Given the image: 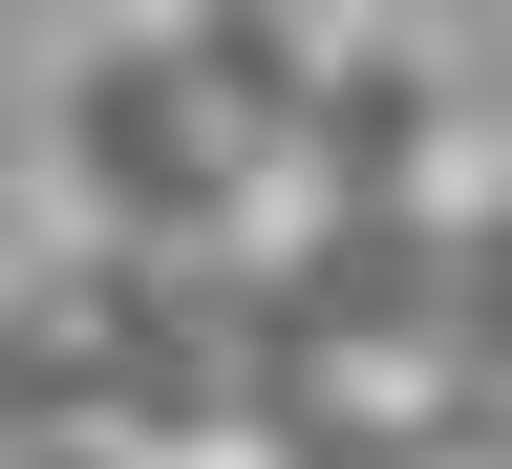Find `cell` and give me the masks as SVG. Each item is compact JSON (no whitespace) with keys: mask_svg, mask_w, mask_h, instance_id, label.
Returning <instances> with one entry per match:
<instances>
[{"mask_svg":"<svg viewBox=\"0 0 512 469\" xmlns=\"http://www.w3.org/2000/svg\"><path fill=\"white\" fill-rule=\"evenodd\" d=\"M470 235H491V256H512V171H491V214H470Z\"/></svg>","mask_w":512,"mask_h":469,"instance_id":"2","label":"cell"},{"mask_svg":"<svg viewBox=\"0 0 512 469\" xmlns=\"http://www.w3.org/2000/svg\"><path fill=\"white\" fill-rule=\"evenodd\" d=\"M64 192H86V256H235L256 214V171H235V128L192 107V64L171 43H86V86H64Z\"/></svg>","mask_w":512,"mask_h":469,"instance_id":"1","label":"cell"}]
</instances>
